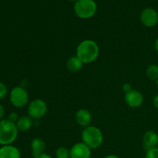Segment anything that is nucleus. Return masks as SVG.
Here are the masks:
<instances>
[{
  "instance_id": "21",
  "label": "nucleus",
  "mask_w": 158,
  "mask_h": 158,
  "mask_svg": "<svg viewBox=\"0 0 158 158\" xmlns=\"http://www.w3.org/2000/svg\"><path fill=\"white\" fill-rule=\"evenodd\" d=\"M123 90L125 94H127V93L131 92L132 90V88H131V85L129 83H125L123 85Z\"/></svg>"
},
{
  "instance_id": "22",
  "label": "nucleus",
  "mask_w": 158,
  "mask_h": 158,
  "mask_svg": "<svg viewBox=\"0 0 158 158\" xmlns=\"http://www.w3.org/2000/svg\"><path fill=\"white\" fill-rule=\"evenodd\" d=\"M153 104H154V107L158 110V95H156L154 97V100H153Z\"/></svg>"
},
{
  "instance_id": "17",
  "label": "nucleus",
  "mask_w": 158,
  "mask_h": 158,
  "mask_svg": "<svg viewBox=\"0 0 158 158\" xmlns=\"http://www.w3.org/2000/svg\"><path fill=\"white\" fill-rule=\"evenodd\" d=\"M56 158H70V151L64 147L59 148L56 152Z\"/></svg>"
},
{
  "instance_id": "10",
  "label": "nucleus",
  "mask_w": 158,
  "mask_h": 158,
  "mask_svg": "<svg viewBox=\"0 0 158 158\" xmlns=\"http://www.w3.org/2000/svg\"><path fill=\"white\" fill-rule=\"evenodd\" d=\"M158 145V134L154 131H148L143 135V146L147 151L157 148Z\"/></svg>"
},
{
  "instance_id": "13",
  "label": "nucleus",
  "mask_w": 158,
  "mask_h": 158,
  "mask_svg": "<svg viewBox=\"0 0 158 158\" xmlns=\"http://www.w3.org/2000/svg\"><path fill=\"white\" fill-rule=\"evenodd\" d=\"M45 148H46V144L42 139L35 138L32 140L31 143V149H32V154L34 158L43 154Z\"/></svg>"
},
{
  "instance_id": "25",
  "label": "nucleus",
  "mask_w": 158,
  "mask_h": 158,
  "mask_svg": "<svg viewBox=\"0 0 158 158\" xmlns=\"http://www.w3.org/2000/svg\"><path fill=\"white\" fill-rule=\"evenodd\" d=\"M155 49L157 50V52H158V38L155 41Z\"/></svg>"
},
{
  "instance_id": "5",
  "label": "nucleus",
  "mask_w": 158,
  "mask_h": 158,
  "mask_svg": "<svg viewBox=\"0 0 158 158\" xmlns=\"http://www.w3.org/2000/svg\"><path fill=\"white\" fill-rule=\"evenodd\" d=\"M10 101L15 107H23L29 100L27 91L23 87L17 86L13 88L10 93Z\"/></svg>"
},
{
  "instance_id": "16",
  "label": "nucleus",
  "mask_w": 158,
  "mask_h": 158,
  "mask_svg": "<svg viewBox=\"0 0 158 158\" xmlns=\"http://www.w3.org/2000/svg\"><path fill=\"white\" fill-rule=\"evenodd\" d=\"M147 76L151 80H157L158 79V65L151 64L147 68Z\"/></svg>"
},
{
  "instance_id": "1",
  "label": "nucleus",
  "mask_w": 158,
  "mask_h": 158,
  "mask_svg": "<svg viewBox=\"0 0 158 158\" xmlns=\"http://www.w3.org/2000/svg\"><path fill=\"white\" fill-rule=\"evenodd\" d=\"M99 55V47L93 40H84L77 47V56L83 63H90L97 60Z\"/></svg>"
},
{
  "instance_id": "15",
  "label": "nucleus",
  "mask_w": 158,
  "mask_h": 158,
  "mask_svg": "<svg viewBox=\"0 0 158 158\" xmlns=\"http://www.w3.org/2000/svg\"><path fill=\"white\" fill-rule=\"evenodd\" d=\"M17 129L20 131H27L31 128L32 125V122L30 117L27 116H23L19 118L18 121L15 123Z\"/></svg>"
},
{
  "instance_id": "14",
  "label": "nucleus",
  "mask_w": 158,
  "mask_h": 158,
  "mask_svg": "<svg viewBox=\"0 0 158 158\" xmlns=\"http://www.w3.org/2000/svg\"><path fill=\"white\" fill-rule=\"evenodd\" d=\"M83 63L78 56H73L68 60L66 67L71 72H77L83 67Z\"/></svg>"
},
{
  "instance_id": "23",
  "label": "nucleus",
  "mask_w": 158,
  "mask_h": 158,
  "mask_svg": "<svg viewBox=\"0 0 158 158\" xmlns=\"http://www.w3.org/2000/svg\"><path fill=\"white\" fill-rule=\"evenodd\" d=\"M4 114H5V110L3 108V106L2 105H0V120L4 117Z\"/></svg>"
},
{
  "instance_id": "11",
  "label": "nucleus",
  "mask_w": 158,
  "mask_h": 158,
  "mask_svg": "<svg viewBox=\"0 0 158 158\" xmlns=\"http://www.w3.org/2000/svg\"><path fill=\"white\" fill-rule=\"evenodd\" d=\"M76 120L80 126L87 127L92 120V115L90 113L85 109H80L76 114Z\"/></svg>"
},
{
  "instance_id": "3",
  "label": "nucleus",
  "mask_w": 158,
  "mask_h": 158,
  "mask_svg": "<svg viewBox=\"0 0 158 158\" xmlns=\"http://www.w3.org/2000/svg\"><path fill=\"white\" fill-rule=\"evenodd\" d=\"M82 140L90 149H97L103 143V134L99 128L89 126L82 132Z\"/></svg>"
},
{
  "instance_id": "4",
  "label": "nucleus",
  "mask_w": 158,
  "mask_h": 158,
  "mask_svg": "<svg viewBox=\"0 0 158 158\" xmlns=\"http://www.w3.org/2000/svg\"><path fill=\"white\" fill-rule=\"evenodd\" d=\"M74 10L80 18H90L97 12V4L93 0H78L75 2Z\"/></svg>"
},
{
  "instance_id": "12",
  "label": "nucleus",
  "mask_w": 158,
  "mask_h": 158,
  "mask_svg": "<svg viewBox=\"0 0 158 158\" xmlns=\"http://www.w3.org/2000/svg\"><path fill=\"white\" fill-rule=\"evenodd\" d=\"M0 158H20V152L15 147L5 145L0 148Z\"/></svg>"
},
{
  "instance_id": "7",
  "label": "nucleus",
  "mask_w": 158,
  "mask_h": 158,
  "mask_svg": "<svg viewBox=\"0 0 158 158\" xmlns=\"http://www.w3.org/2000/svg\"><path fill=\"white\" fill-rule=\"evenodd\" d=\"M140 19L145 26L153 27L158 23V14L154 9L148 8L142 12Z\"/></svg>"
},
{
  "instance_id": "20",
  "label": "nucleus",
  "mask_w": 158,
  "mask_h": 158,
  "mask_svg": "<svg viewBox=\"0 0 158 158\" xmlns=\"http://www.w3.org/2000/svg\"><path fill=\"white\" fill-rule=\"evenodd\" d=\"M18 117H19V116H18V114H15V113H12V114H9V119H8V120H10V121L12 122V123H16V122L18 121V120H19Z\"/></svg>"
},
{
  "instance_id": "28",
  "label": "nucleus",
  "mask_w": 158,
  "mask_h": 158,
  "mask_svg": "<svg viewBox=\"0 0 158 158\" xmlns=\"http://www.w3.org/2000/svg\"><path fill=\"white\" fill-rule=\"evenodd\" d=\"M157 86H158V79L157 80Z\"/></svg>"
},
{
  "instance_id": "2",
  "label": "nucleus",
  "mask_w": 158,
  "mask_h": 158,
  "mask_svg": "<svg viewBox=\"0 0 158 158\" xmlns=\"http://www.w3.org/2000/svg\"><path fill=\"white\" fill-rule=\"evenodd\" d=\"M17 127L15 123L9 120L0 121V144L10 145L13 143L18 136Z\"/></svg>"
},
{
  "instance_id": "19",
  "label": "nucleus",
  "mask_w": 158,
  "mask_h": 158,
  "mask_svg": "<svg viewBox=\"0 0 158 158\" xmlns=\"http://www.w3.org/2000/svg\"><path fill=\"white\" fill-rule=\"evenodd\" d=\"M6 94H7V88L6 85L2 83H0V99L4 98Z\"/></svg>"
},
{
  "instance_id": "18",
  "label": "nucleus",
  "mask_w": 158,
  "mask_h": 158,
  "mask_svg": "<svg viewBox=\"0 0 158 158\" xmlns=\"http://www.w3.org/2000/svg\"><path fill=\"white\" fill-rule=\"evenodd\" d=\"M145 158H158V148H153L147 151Z\"/></svg>"
},
{
  "instance_id": "26",
  "label": "nucleus",
  "mask_w": 158,
  "mask_h": 158,
  "mask_svg": "<svg viewBox=\"0 0 158 158\" xmlns=\"http://www.w3.org/2000/svg\"><path fill=\"white\" fill-rule=\"evenodd\" d=\"M105 158H120V157H118L117 156H116V155H109Z\"/></svg>"
},
{
  "instance_id": "27",
  "label": "nucleus",
  "mask_w": 158,
  "mask_h": 158,
  "mask_svg": "<svg viewBox=\"0 0 158 158\" xmlns=\"http://www.w3.org/2000/svg\"><path fill=\"white\" fill-rule=\"evenodd\" d=\"M69 1H71V2H77L78 1V0H69Z\"/></svg>"
},
{
  "instance_id": "9",
  "label": "nucleus",
  "mask_w": 158,
  "mask_h": 158,
  "mask_svg": "<svg viewBox=\"0 0 158 158\" xmlns=\"http://www.w3.org/2000/svg\"><path fill=\"white\" fill-rule=\"evenodd\" d=\"M125 101L131 107H139L143 101V95L137 90H131L125 94Z\"/></svg>"
},
{
  "instance_id": "24",
  "label": "nucleus",
  "mask_w": 158,
  "mask_h": 158,
  "mask_svg": "<svg viewBox=\"0 0 158 158\" xmlns=\"http://www.w3.org/2000/svg\"><path fill=\"white\" fill-rule=\"evenodd\" d=\"M35 158H52V157H51V156H49V154H44V153H43V154L37 156V157H35Z\"/></svg>"
},
{
  "instance_id": "6",
  "label": "nucleus",
  "mask_w": 158,
  "mask_h": 158,
  "mask_svg": "<svg viewBox=\"0 0 158 158\" xmlns=\"http://www.w3.org/2000/svg\"><path fill=\"white\" fill-rule=\"evenodd\" d=\"M47 111L46 103L42 100H35L30 103L28 107V114L32 118L39 119L43 117Z\"/></svg>"
},
{
  "instance_id": "8",
  "label": "nucleus",
  "mask_w": 158,
  "mask_h": 158,
  "mask_svg": "<svg viewBox=\"0 0 158 158\" xmlns=\"http://www.w3.org/2000/svg\"><path fill=\"white\" fill-rule=\"evenodd\" d=\"M90 150L84 143H76L70 150V158H90Z\"/></svg>"
}]
</instances>
